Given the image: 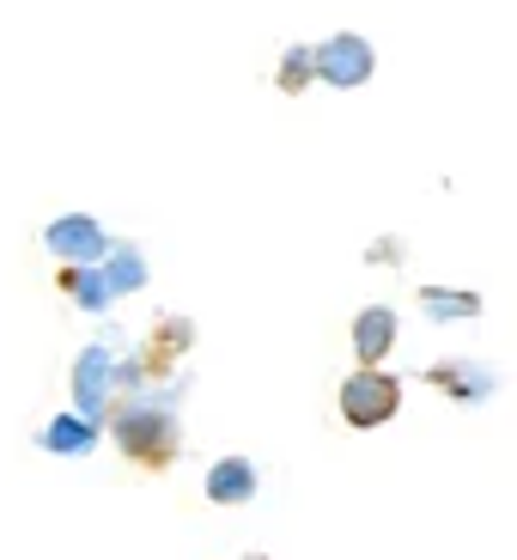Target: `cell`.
I'll list each match as a JSON object with an SVG mask.
<instances>
[{
    "label": "cell",
    "mask_w": 517,
    "mask_h": 560,
    "mask_svg": "<svg viewBox=\"0 0 517 560\" xmlns=\"http://www.w3.org/2000/svg\"><path fill=\"white\" fill-rule=\"evenodd\" d=\"M420 311L433 323H462L481 317V293H445V287H420Z\"/></svg>",
    "instance_id": "obj_12"
},
{
    "label": "cell",
    "mask_w": 517,
    "mask_h": 560,
    "mask_svg": "<svg viewBox=\"0 0 517 560\" xmlns=\"http://www.w3.org/2000/svg\"><path fill=\"white\" fill-rule=\"evenodd\" d=\"M92 439H98V420H85V415H61V420H49L43 445L56 451V457H85V451H92Z\"/></svg>",
    "instance_id": "obj_11"
},
{
    "label": "cell",
    "mask_w": 517,
    "mask_h": 560,
    "mask_svg": "<svg viewBox=\"0 0 517 560\" xmlns=\"http://www.w3.org/2000/svg\"><path fill=\"white\" fill-rule=\"evenodd\" d=\"M244 560H274V555H244Z\"/></svg>",
    "instance_id": "obj_14"
},
{
    "label": "cell",
    "mask_w": 517,
    "mask_h": 560,
    "mask_svg": "<svg viewBox=\"0 0 517 560\" xmlns=\"http://www.w3.org/2000/svg\"><path fill=\"white\" fill-rule=\"evenodd\" d=\"M98 262H104V280H110V293H116V299H122V293H140V287H146V256H140L134 244H110Z\"/></svg>",
    "instance_id": "obj_10"
},
{
    "label": "cell",
    "mask_w": 517,
    "mask_h": 560,
    "mask_svg": "<svg viewBox=\"0 0 517 560\" xmlns=\"http://www.w3.org/2000/svg\"><path fill=\"white\" fill-rule=\"evenodd\" d=\"M43 244H49V256H61V262H98L104 250H110V238H104V225L92 220V213H61V220L43 225Z\"/></svg>",
    "instance_id": "obj_5"
},
{
    "label": "cell",
    "mask_w": 517,
    "mask_h": 560,
    "mask_svg": "<svg viewBox=\"0 0 517 560\" xmlns=\"http://www.w3.org/2000/svg\"><path fill=\"white\" fill-rule=\"evenodd\" d=\"M426 384H438V390L457 396V402H487L500 372H493V365H475V360H438L433 372H426Z\"/></svg>",
    "instance_id": "obj_6"
},
{
    "label": "cell",
    "mask_w": 517,
    "mask_h": 560,
    "mask_svg": "<svg viewBox=\"0 0 517 560\" xmlns=\"http://www.w3.org/2000/svg\"><path fill=\"white\" fill-rule=\"evenodd\" d=\"M310 80H317V68H310V43H298V49H286V61H280V92H305Z\"/></svg>",
    "instance_id": "obj_13"
},
{
    "label": "cell",
    "mask_w": 517,
    "mask_h": 560,
    "mask_svg": "<svg viewBox=\"0 0 517 560\" xmlns=\"http://www.w3.org/2000/svg\"><path fill=\"white\" fill-rule=\"evenodd\" d=\"M390 348H396V311L365 305L360 317H353V353H360V365H384Z\"/></svg>",
    "instance_id": "obj_7"
},
{
    "label": "cell",
    "mask_w": 517,
    "mask_h": 560,
    "mask_svg": "<svg viewBox=\"0 0 517 560\" xmlns=\"http://www.w3.org/2000/svg\"><path fill=\"white\" fill-rule=\"evenodd\" d=\"M310 68H317V80L353 92V85L372 80L378 56H372V43H365L360 31H341V37H329V43H310Z\"/></svg>",
    "instance_id": "obj_3"
},
{
    "label": "cell",
    "mask_w": 517,
    "mask_h": 560,
    "mask_svg": "<svg viewBox=\"0 0 517 560\" xmlns=\"http://www.w3.org/2000/svg\"><path fill=\"white\" fill-rule=\"evenodd\" d=\"M110 433L122 445V457H134L140 469H165L183 451V427H177L171 396H122L110 408Z\"/></svg>",
    "instance_id": "obj_1"
},
{
    "label": "cell",
    "mask_w": 517,
    "mask_h": 560,
    "mask_svg": "<svg viewBox=\"0 0 517 560\" xmlns=\"http://www.w3.org/2000/svg\"><path fill=\"white\" fill-rule=\"evenodd\" d=\"M208 500L213 505H250L256 500V463L250 457H220L208 469Z\"/></svg>",
    "instance_id": "obj_8"
},
{
    "label": "cell",
    "mask_w": 517,
    "mask_h": 560,
    "mask_svg": "<svg viewBox=\"0 0 517 560\" xmlns=\"http://www.w3.org/2000/svg\"><path fill=\"white\" fill-rule=\"evenodd\" d=\"M396 408H402V384H396L384 365H360V372L341 384V420L360 427V433H372V427L396 420Z\"/></svg>",
    "instance_id": "obj_2"
},
{
    "label": "cell",
    "mask_w": 517,
    "mask_h": 560,
    "mask_svg": "<svg viewBox=\"0 0 517 560\" xmlns=\"http://www.w3.org/2000/svg\"><path fill=\"white\" fill-rule=\"evenodd\" d=\"M110 372H116V341H92L73 360V415H85V420L110 415Z\"/></svg>",
    "instance_id": "obj_4"
},
{
    "label": "cell",
    "mask_w": 517,
    "mask_h": 560,
    "mask_svg": "<svg viewBox=\"0 0 517 560\" xmlns=\"http://www.w3.org/2000/svg\"><path fill=\"white\" fill-rule=\"evenodd\" d=\"M61 293H68L80 311H110V299H116L98 262H68L61 268Z\"/></svg>",
    "instance_id": "obj_9"
}]
</instances>
